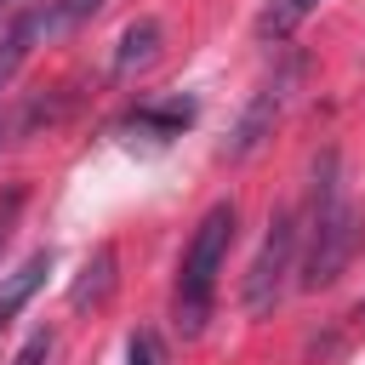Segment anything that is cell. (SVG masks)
<instances>
[{
	"instance_id": "cell-8",
	"label": "cell",
	"mask_w": 365,
	"mask_h": 365,
	"mask_svg": "<svg viewBox=\"0 0 365 365\" xmlns=\"http://www.w3.org/2000/svg\"><path fill=\"white\" fill-rule=\"evenodd\" d=\"M46 274H51V251H34V257H23L11 274H0V331L29 308V297L46 285Z\"/></svg>"
},
{
	"instance_id": "cell-1",
	"label": "cell",
	"mask_w": 365,
	"mask_h": 365,
	"mask_svg": "<svg viewBox=\"0 0 365 365\" xmlns=\"http://www.w3.org/2000/svg\"><path fill=\"white\" fill-rule=\"evenodd\" d=\"M302 217V291H325L336 285V274L348 268V257L359 251V205L342 188V154L325 148L314 160V182H308V205Z\"/></svg>"
},
{
	"instance_id": "cell-15",
	"label": "cell",
	"mask_w": 365,
	"mask_h": 365,
	"mask_svg": "<svg viewBox=\"0 0 365 365\" xmlns=\"http://www.w3.org/2000/svg\"><path fill=\"white\" fill-rule=\"evenodd\" d=\"M11 6H17V0H0V11H11Z\"/></svg>"
},
{
	"instance_id": "cell-3",
	"label": "cell",
	"mask_w": 365,
	"mask_h": 365,
	"mask_svg": "<svg viewBox=\"0 0 365 365\" xmlns=\"http://www.w3.org/2000/svg\"><path fill=\"white\" fill-rule=\"evenodd\" d=\"M302 68H308V63H302V51H279V63L251 86V97H245L240 120L228 125V137H222V148H217L222 160H234V165H240V160H251V154L274 137V125H279V120H285V108H291V91L302 86Z\"/></svg>"
},
{
	"instance_id": "cell-2",
	"label": "cell",
	"mask_w": 365,
	"mask_h": 365,
	"mask_svg": "<svg viewBox=\"0 0 365 365\" xmlns=\"http://www.w3.org/2000/svg\"><path fill=\"white\" fill-rule=\"evenodd\" d=\"M234 228H240L234 200H217V205L194 222V234H188V245H182L177 291H171V319H177L182 336H200L205 319H211V308H217V274H222V262H228Z\"/></svg>"
},
{
	"instance_id": "cell-9",
	"label": "cell",
	"mask_w": 365,
	"mask_h": 365,
	"mask_svg": "<svg viewBox=\"0 0 365 365\" xmlns=\"http://www.w3.org/2000/svg\"><path fill=\"white\" fill-rule=\"evenodd\" d=\"M160 17H137L125 34H120V51H114V80H131L137 68H148L160 57Z\"/></svg>"
},
{
	"instance_id": "cell-10",
	"label": "cell",
	"mask_w": 365,
	"mask_h": 365,
	"mask_svg": "<svg viewBox=\"0 0 365 365\" xmlns=\"http://www.w3.org/2000/svg\"><path fill=\"white\" fill-rule=\"evenodd\" d=\"M314 6H319V0H268V6H262V17H257V40L285 46V40L314 17Z\"/></svg>"
},
{
	"instance_id": "cell-16",
	"label": "cell",
	"mask_w": 365,
	"mask_h": 365,
	"mask_svg": "<svg viewBox=\"0 0 365 365\" xmlns=\"http://www.w3.org/2000/svg\"><path fill=\"white\" fill-rule=\"evenodd\" d=\"M359 314H365V302H359ZM359 314H354V319H359Z\"/></svg>"
},
{
	"instance_id": "cell-11",
	"label": "cell",
	"mask_w": 365,
	"mask_h": 365,
	"mask_svg": "<svg viewBox=\"0 0 365 365\" xmlns=\"http://www.w3.org/2000/svg\"><path fill=\"white\" fill-rule=\"evenodd\" d=\"M23 205H29V188H23V182L0 188V257H6L11 234H17V217H23Z\"/></svg>"
},
{
	"instance_id": "cell-6",
	"label": "cell",
	"mask_w": 365,
	"mask_h": 365,
	"mask_svg": "<svg viewBox=\"0 0 365 365\" xmlns=\"http://www.w3.org/2000/svg\"><path fill=\"white\" fill-rule=\"evenodd\" d=\"M114 285H120V251L103 240L86 262H80V279L68 285V308L74 314H86V308H103L108 297H114Z\"/></svg>"
},
{
	"instance_id": "cell-12",
	"label": "cell",
	"mask_w": 365,
	"mask_h": 365,
	"mask_svg": "<svg viewBox=\"0 0 365 365\" xmlns=\"http://www.w3.org/2000/svg\"><path fill=\"white\" fill-rule=\"evenodd\" d=\"M125 365H165V342L154 331H131L125 342Z\"/></svg>"
},
{
	"instance_id": "cell-14",
	"label": "cell",
	"mask_w": 365,
	"mask_h": 365,
	"mask_svg": "<svg viewBox=\"0 0 365 365\" xmlns=\"http://www.w3.org/2000/svg\"><path fill=\"white\" fill-rule=\"evenodd\" d=\"M103 6H108V0H57V6H51V29H57V23H63V29H68V23H86V17H97Z\"/></svg>"
},
{
	"instance_id": "cell-7",
	"label": "cell",
	"mask_w": 365,
	"mask_h": 365,
	"mask_svg": "<svg viewBox=\"0 0 365 365\" xmlns=\"http://www.w3.org/2000/svg\"><path fill=\"white\" fill-rule=\"evenodd\" d=\"M188 120H194V103L188 97H160V103H137L131 120H125V131L131 137H148V143H171V137L188 131Z\"/></svg>"
},
{
	"instance_id": "cell-13",
	"label": "cell",
	"mask_w": 365,
	"mask_h": 365,
	"mask_svg": "<svg viewBox=\"0 0 365 365\" xmlns=\"http://www.w3.org/2000/svg\"><path fill=\"white\" fill-rule=\"evenodd\" d=\"M51 354H57V336H51V331H34V336L17 348L11 365H51Z\"/></svg>"
},
{
	"instance_id": "cell-5",
	"label": "cell",
	"mask_w": 365,
	"mask_h": 365,
	"mask_svg": "<svg viewBox=\"0 0 365 365\" xmlns=\"http://www.w3.org/2000/svg\"><path fill=\"white\" fill-rule=\"evenodd\" d=\"M46 29H51V11H40V6H23V11L6 17V29H0V91L17 80V68L29 63V51L40 46Z\"/></svg>"
},
{
	"instance_id": "cell-4",
	"label": "cell",
	"mask_w": 365,
	"mask_h": 365,
	"mask_svg": "<svg viewBox=\"0 0 365 365\" xmlns=\"http://www.w3.org/2000/svg\"><path fill=\"white\" fill-rule=\"evenodd\" d=\"M297 257H302V217H297V205H279V211L268 217V234H262L245 279H240V302H245L251 319H268V314L279 308Z\"/></svg>"
}]
</instances>
